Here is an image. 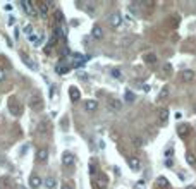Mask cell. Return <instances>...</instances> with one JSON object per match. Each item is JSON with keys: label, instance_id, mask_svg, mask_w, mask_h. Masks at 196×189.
<instances>
[{"label": "cell", "instance_id": "38", "mask_svg": "<svg viewBox=\"0 0 196 189\" xmlns=\"http://www.w3.org/2000/svg\"><path fill=\"white\" fill-rule=\"evenodd\" d=\"M4 9H5V11H12V5H11V4H7V5L4 7Z\"/></svg>", "mask_w": 196, "mask_h": 189}, {"label": "cell", "instance_id": "39", "mask_svg": "<svg viewBox=\"0 0 196 189\" xmlns=\"http://www.w3.org/2000/svg\"><path fill=\"white\" fill-rule=\"evenodd\" d=\"M186 189H196V186H188Z\"/></svg>", "mask_w": 196, "mask_h": 189}, {"label": "cell", "instance_id": "9", "mask_svg": "<svg viewBox=\"0 0 196 189\" xmlns=\"http://www.w3.org/2000/svg\"><path fill=\"white\" fill-rule=\"evenodd\" d=\"M48 7H50V2H38L36 4V9H38V12H40V16H47Z\"/></svg>", "mask_w": 196, "mask_h": 189}, {"label": "cell", "instance_id": "2", "mask_svg": "<svg viewBox=\"0 0 196 189\" xmlns=\"http://www.w3.org/2000/svg\"><path fill=\"white\" fill-rule=\"evenodd\" d=\"M19 4H21V7L24 9V12H26L28 16H36V14H38L36 2H31V0H22V2H19Z\"/></svg>", "mask_w": 196, "mask_h": 189}, {"label": "cell", "instance_id": "30", "mask_svg": "<svg viewBox=\"0 0 196 189\" xmlns=\"http://www.w3.org/2000/svg\"><path fill=\"white\" fill-rule=\"evenodd\" d=\"M22 33H24L26 36L33 35V26H31V24H26V26H24V29H22Z\"/></svg>", "mask_w": 196, "mask_h": 189}, {"label": "cell", "instance_id": "4", "mask_svg": "<svg viewBox=\"0 0 196 189\" xmlns=\"http://www.w3.org/2000/svg\"><path fill=\"white\" fill-rule=\"evenodd\" d=\"M107 108L110 112H119L122 108V101L117 100V98H108L107 100Z\"/></svg>", "mask_w": 196, "mask_h": 189}, {"label": "cell", "instance_id": "1", "mask_svg": "<svg viewBox=\"0 0 196 189\" xmlns=\"http://www.w3.org/2000/svg\"><path fill=\"white\" fill-rule=\"evenodd\" d=\"M7 108H9V114H12L14 117H21L22 115V107L17 103L16 98H11L9 103H7Z\"/></svg>", "mask_w": 196, "mask_h": 189}, {"label": "cell", "instance_id": "37", "mask_svg": "<svg viewBox=\"0 0 196 189\" xmlns=\"http://www.w3.org/2000/svg\"><path fill=\"white\" fill-rule=\"evenodd\" d=\"M14 22H16V19H14V17L11 16V19H9V26H12V24H14Z\"/></svg>", "mask_w": 196, "mask_h": 189}, {"label": "cell", "instance_id": "8", "mask_svg": "<svg viewBox=\"0 0 196 189\" xmlns=\"http://www.w3.org/2000/svg\"><path fill=\"white\" fill-rule=\"evenodd\" d=\"M48 160V150L47 148H40L36 151V162H40V163H45Z\"/></svg>", "mask_w": 196, "mask_h": 189}, {"label": "cell", "instance_id": "28", "mask_svg": "<svg viewBox=\"0 0 196 189\" xmlns=\"http://www.w3.org/2000/svg\"><path fill=\"white\" fill-rule=\"evenodd\" d=\"M112 78H115V79H122V72H121V69H112Z\"/></svg>", "mask_w": 196, "mask_h": 189}, {"label": "cell", "instance_id": "26", "mask_svg": "<svg viewBox=\"0 0 196 189\" xmlns=\"http://www.w3.org/2000/svg\"><path fill=\"white\" fill-rule=\"evenodd\" d=\"M88 172H90V175H93V177H96V175H98V168H96L95 163H90V168H88Z\"/></svg>", "mask_w": 196, "mask_h": 189}, {"label": "cell", "instance_id": "21", "mask_svg": "<svg viewBox=\"0 0 196 189\" xmlns=\"http://www.w3.org/2000/svg\"><path fill=\"white\" fill-rule=\"evenodd\" d=\"M186 162H188V165H191V167H196V157L191 151L186 153Z\"/></svg>", "mask_w": 196, "mask_h": 189}, {"label": "cell", "instance_id": "17", "mask_svg": "<svg viewBox=\"0 0 196 189\" xmlns=\"http://www.w3.org/2000/svg\"><path fill=\"white\" fill-rule=\"evenodd\" d=\"M181 79H182L184 83H188V81H193V79H194V72H193V71H189V69H188V71H182V74H181Z\"/></svg>", "mask_w": 196, "mask_h": 189}, {"label": "cell", "instance_id": "7", "mask_svg": "<svg viewBox=\"0 0 196 189\" xmlns=\"http://www.w3.org/2000/svg\"><path fill=\"white\" fill-rule=\"evenodd\" d=\"M189 132H191V129H189V126L188 124H179L177 126V134H179V138H188L189 136Z\"/></svg>", "mask_w": 196, "mask_h": 189}, {"label": "cell", "instance_id": "24", "mask_svg": "<svg viewBox=\"0 0 196 189\" xmlns=\"http://www.w3.org/2000/svg\"><path fill=\"white\" fill-rule=\"evenodd\" d=\"M43 184H45V187H47V189H53V187H55V179H53V177H47L45 181H43Z\"/></svg>", "mask_w": 196, "mask_h": 189}, {"label": "cell", "instance_id": "31", "mask_svg": "<svg viewBox=\"0 0 196 189\" xmlns=\"http://www.w3.org/2000/svg\"><path fill=\"white\" fill-rule=\"evenodd\" d=\"M5 78H7L5 69H2V67H0V83H4V81H5Z\"/></svg>", "mask_w": 196, "mask_h": 189}, {"label": "cell", "instance_id": "32", "mask_svg": "<svg viewBox=\"0 0 196 189\" xmlns=\"http://www.w3.org/2000/svg\"><path fill=\"white\" fill-rule=\"evenodd\" d=\"M57 40H58V38L55 36V35H52V38L48 40V43H47V45H48V47H53V45H55V41H57Z\"/></svg>", "mask_w": 196, "mask_h": 189}, {"label": "cell", "instance_id": "25", "mask_svg": "<svg viewBox=\"0 0 196 189\" xmlns=\"http://www.w3.org/2000/svg\"><path fill=\"white\" fill-rule=\"evenodd\" d=\"M124 100H126V101H129V103H133V101L136 100V96H134V93H133V91H129V89H127V91H126V94H124Z\"/></svg>", "mask_w": 196, "mask_h": 189}, {"label": "cell", "instance_id": "33", "mask_svg": "<svg viewBox=\"0 0 196 189\" xmlns=\"http://www.w3.org/2000/svg\"><path fill=\"white\" fill-rule=\"evenodd\" d=\"M172 155H174V150H172V148L165 150V158H167V160H170V157H172Z\"/></svg>", "mask_w": 196, "mask_h": 189}, {"label": "cell", "instance_id": "29", "mask_svg": "<svg viewBox=\"0 0 196 189\" xmlns=\"http://www.w3.org/2000/svg\"><path fill=\"white\" fill-rule=\"evenodd\" d=\"M62 21H64V14L60 11H55V22H57V24H60Z\"/></svg>", "mask_w": 196, "mask_h": 189}, {"label": "cell", "instance_id": "10", "mask_svg": "<svg viewBox=\"0 0 196 189\" xmlns=\"http://www.w3.org/2000/svg\"><path fill=\"white\" fill-rule=\"evenodd\" d=\"M127 162H129V167H131V170H134V172H138L139 168H141V162H139L138 157H131Z\"/></svg>", "mask_w": 196, "mask_h": 189}, {"label": "cell", "instance_id": "11", "mask_svg": "<svg viewBox=\"0 0 196 189\" xmlns=\"http://www.w3.org/2000/svg\"><path fill=\"white\" fill-rule=\"evenodd\" d=\"M91 36L95 38V40H101L103 38V29H101L100 24H95L93 29H91Z\"/></svg>", "mask_w": 196, "mask_h": 189}, {"label": "cell", "instance_id": "12", "mask_svg": "<svg viewBox=\"0 0 196 189\" xmlns=\"http://www.w3.org/2000/svg\"><path fill=\"white\" fill-rule=\"evenodd\" d=\"M110 24H112V28H119L122 24V16L119 12H115V14L110 16Z\"/></svg>", "mask_w": 196, "mask_h": 189}, {"label": "cell", "instance_id": "34", "mask_svg": "<svg viewBox=\"0 0 196 189\" xmlns=\"http://www.w3.org/2000/svg\"><path fill=\"white\" fill-rule=\"evenodd\" d=\"M164 71L165 72H170V71H172V65H170V64H164Z\"/></svg>", "mask_w": 196, "mask_h": 189}, {"label": "cell", "instance_id": "20", "mask_svg": "<svg viewBox=\"0 0 196 189\" xmlns=\"http://www.w3.org/2000/svg\"><path fill=\"white\" fill-rule=\"evenodd\" d=\"M145 62H146V64H150V65H151V64H155V62H157V55H155L153 52L145 53Z\"/></svg>", "mask_w": 196, "mask_h": 189}, {"label": "cell", "instance_id": "13", "mask_svg": "<svg viewBox=\"0 0 196 189\" xmlns=\"http://www.w3.org/2000/svg\"><path fill=\"white\" fill-rule=\"evenodd\" d=\"M98 108V101L96 100H86L85 101V110L86 112H95Z\"/></svg>", "mask_w": 196, "mask_h": 189}, {"label": "cell", "instance_id": "22", "mask_svg": "<svg viewBox=\"0 0 196 189\" xmlns=\"http://www.w3.org/2000/svg\"><path fill=\"white\" fill-rule=\"evenodd\" d=\"M55 71H57V74H60V76H62V74H67L69 72V65H64V62H60L57 67H55Z\"/></svg>", "mask_w": 196, "mask_h": 189}, {"label": "cell", "instance_id": "41", "mask_svg": "<svg viewBox=\"0 0 196 189\" xmlns=\"http://www.w3.org/2000/svg\"><path fill=\"white\" fill-rule=\"evenodd\" d=\"M194 112H196V108H194Z\"/></svg>", "mask_w": 196, "mask_h": 189}, {"label": "cell", "instance_id": "15", "mask_svg": "<svg viewBox=\"0 0 196 189\" xmlns=\"http://www.w3.org/2000/svg\"><path fill=\"white\" fill-rule=\"evenodd\" d=\"M42 184H43V181H42L40 175H31V179H29V186H31L33 189H38Z\"/></svg>", "mask_w": 196, "mask_h": 189}, {"label": "cell", "instance_id": "40", "mask_svg": "<svg viewBox=\"0 0 196 189\" xmlns=\"http://www.w3.org/2000/svg\"><path fill=\"white\" fill-rule=\"evenodd\" d=\"M16 189H28V187H24V186H17Z\"/></svg>", "mask_w": 196, "mask_h": 189}, {"label": "cell", "instance_id": "6", "mask_svg": "<svg viewBox=\"0 0 196 189\" xmlns=\"http://www.w3.org/2000/svg\"><path fill=\"white\" fill-rule=\"evenodd\" d=\"M29 107H31L33 110H42V108H43V101H42V98H40L38 94H33L31 100H29Z\"/></svg>", "mask_w": 196, "mask_h": 189}, {"label": "cell", "instance_id": "16", "mask_svg": "<svg viewBox=\"0 0 196 189\" xmlns=\"http://www.w3.org/2000/svg\"><path fill=\"white\" fill-rule=\"evenodd\" d=\"M169 94H170V88L165 84V86H162L158 91V100H167L169 98Z\"/></svg>", "mask_w": 196, "mask_h": 189}, {"label": "cell", "instance_id": "18", "mask_svg": "<svg viewBox=\"0 0 196 189\" xmlns=\"http://www.w3.org/2000/svg\"><path fill=\"white\" fill-rule=\"evenodd\" d=\"M158 119H160V124H167V121H169V110L167 108H162L158 112Z\"/></svg>", "mask_w": 196, "mask_h": 189}, {"label": "cell", "instance_id": "19", "mask_svg": "<svg viewBox=\"0 0 196 189\" xmlns=\"http://www.w3.org/2000/svg\"><path fill=\"white\" fill-rule=\"evenodd\" d=\"M21 58H22V62L26 64V65H28V67H29V69H33V71L36 69V64L33 62V60H31V58H29V57H28L26 53H21Z\"/></svg>", "mask_w": 196, "mask_h": 189}, {"label": "cell", "instance_id": "35", "mask_svg": "<svg viewBox=\"0 0 196 189\" xmlns=\"http://www.w3.org/2000/svg\"><path fill=\"white\" fill-rule=\"evenodd\" d=\"M60 189H72V186H71L69 182H64L62 186H60Z\"/></svg>", "mask_w": 196, "mask_h": 189}, {"label": "cell", "instance_id": "27", "mask_svg": "<svg viewBox=\"0 0 196 189\" xmlns=\"http://www.w3.org/2000/svg\"><path fill=\"white\" fill-rule=\"evenodd\" d=\"M133 144H134V146H136V148H141V146H143V144H145V139H143V138H134V139H133Z\"/></svg>", "mask_w": 196, "mask_h": 189}, {"label": "cell", "instance_id": "3", "mask_svg": "<svg viewBox=\"0 0 196 189\" xmlns=\"http://www.w3.org/2000/svg\"><path fill=\"white\" fill-rule=\"evenodd\" d=\"M60 160H62L64 167H72V165H74V162H76V157L71 151H64L62 157H60Z\"/></svg>", "mask_w": 196, "mask_h": 189}, {"label": "cell", "instance_id": "36", "mask_svg": "<svg viewBox=\"0 0 196 189\" xmlns=\"http://www.w3.org/2000/svg\"><path fill=\"white\" fill-rule=\"evenodd\" d=\"M141 88H143V91H146V93H148V91H150V86H148V84H143Z\"/></svg>", "mask_w": 196, "mask_h": 189}, {"label": "cell", "instance_id": "23", "mask_svg": "<svg viewBox=\"0 0 196 189\" xmlns=\"http://www.w3.org/2000/svg\"><path fill=\"white\" fill-rule=\"evenodd\" d=\"M157 184H158V187L167 189V187H169V179L162 175V177H158V179H157Z\"/></svg>", "mask_w": 196, "mask_h": 189}, {"label": "cell", "instance_id": "14", "mask_svg": "<svg viewBox=\"0 0 196 189\" xmlns=\"http://www.w3.org/2000/svg\"><path fill=\"white\" fill-rule=\"evenodd\" d=\"M69 96H71V101H78L81 98L79 89L76 88V86H71V88H69Z\"/></svg>", "mask_w": 196, "mask_h": 189}, {"label": "cell", "instance_id": "5", "mask_svg": "<svg viewBox=\"0 0 196 189\" xmlns=\"http://www.w3.org/2000/svg\"><path fill=\"white\" fill-rule=\"evenodd\" d=\"M93 187L95 189H105L107 187V177L103 175V174H98L95 177V181H93Z\"/></svg>", "mask_w": 196, "mask_h": 189}]
</instances>
